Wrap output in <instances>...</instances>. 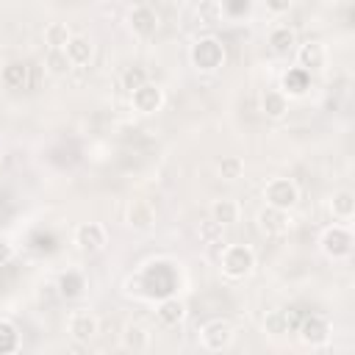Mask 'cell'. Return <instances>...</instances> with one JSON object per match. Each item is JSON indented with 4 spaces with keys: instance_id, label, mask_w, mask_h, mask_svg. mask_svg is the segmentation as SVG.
<instances>
[{
    "instance_id": "obj_1",
    "label": "cell",
    "mask_w": 355,
    "mask_h": 355,
    "mask_svg": "<svg viewBox=\"0 0 355 355\" xmlns=\"http://www.w3.org/2000/svg\"><path fill=\"white\" fill-rule=\"evenodd\" d=\"M219 269L230 280H244L255 269V252L247 244H227L219 255Z\"/></svg>"
},
{
    "instance_id": "obj_2",
    "label": "cell",
    "mask_w": 355,
    "mask_h": 355,
    "mask_svg": "<svg viewBox=\"0 0 355 355\" xmlns=\"http://www.w3.org/2000/svg\"><path fill=\"white\" fill-rule=\"evenodd\" d=\"M189 58H191L197 72H216L225 64V47H222V42L216 36H200L191 44Z\"/></svg>"
},
{
    "instance_id": "obj_3",
    "label": "cell",
    "mask_w": 355,
    "mask_h": 355,
    "mask_svg": "<svg viewBox=\"0 0 355 355\" xmlns=\"http://www.w3.org/2000/svg\"><path fill=\"white\" fill-rule=\"evenodd\" d=\"M263 200L269 208L291 211L300 202V186L291 178H269L263 186Z\"/></svg>"
},
{
    "instance_id": "obj_4",
    "label": "cell",
    "mask_w": 355,
    "mask_h": 355,
    "mask_svg": "<svg viewBox=\"0 0 355 355\" xmlns=\"http://www.w3.org/2000/svg\"><path fill=\"white\" fill-rule=\"evenodd\" d=\"M319 247H322V252L330 261L349 258V252H352V233H349V227H344V225L324 227L322 236H319Z\"/></svg>"
},
{
    "instance_id": "obj_5",
    "label": "cell",
    "mask_w": 355,
    "mask_h": 355,
    "mask_svg": "<svg viewBox=\"0 0 355 355\" xmlns=\"http://www.w3.org/2000/svg\"><path fill=\"white\" fill-rule=\"evenodd\" d=\"M233 324L227 319H208L200 327V347L208 352H222L233 344Z\"/></svg>"
},
{
    "instance_id": "obj_6",
    "label": "cell",
    "mask_w": 355,
    "mask_h": 355,
    "mask_svg": "<svg viewBox=\"0 0 355 355\" xmlns=\"http://www.w3.org/2000/svg\"><path fill=\"white\" fill-rule=\"evenodd\" d=\"M158 25H161V17H158L155 6H150V3H136V6L128 8V28L133 31V36L150 39V36H155Z\"/></svg>"
},
{
    "instance_id": "obj_7",
    "label": "cell",
    "mask_w": 355,
    "mask_h": 355,
    "mask_svg": "<svg viewBox=\"0 0 355 355\" xmlns=\"http://www.w3.org/2000/svg\"><path fill=\"white\" fill-rule=\"evenodd\" d=\"M294 55H297V64H300V69L305 75H316V72H322L327 67V47L319 39H308V42L297 44Z\"/></svg>"
},
{
    "instance_id": "obj_8",
    "label": "cell",
    "mask_w": 355,
    "mask_h": 355,
    "mask_svg": "<svg viewBox=\"0 0 355 355\" xmlns=\"http://www.w3.org/2000/svg\"><path fill=\"white\" fill-rule=\"evenodd\" d=\"M67 333H69L72 341L89 344V341L100 333V319H97V313H92V311H86V308L72 311L69 319H67Z\"/></svg>"
},
{
    "instance_id": "obj_9",
    "label": "cell",
    "mask_w": 355,
    "mask_h": 355,
    "mask_svg": "<svg viewBox=\"0 0 355 355\" xmlns=\"http://www.w3.org/2000/svg\"><path fill=\"white\" fill-rule=\"evenodd\" d=\"M164 103H166V94H164V89L158 86V83H144L141 89H136V92H130V108L136 111V114H144V116H150V114H155V111H161L164 108Z\"/></svg>"
},
{
    "instance_id": "obj_10",
    "label": "cell",
    "mask_w": 355,
    "mask_h": 355,
    "mask_svg": "<svg viewBox=\"0 0 355 355\" xmlns=\"http://www.w3.org/2000/svg\"><path fill=\"white\" fill-rule=\"evenodd\" d=\"M75 244L80 252H100L108 244V230L100 222H80L75 227Z\"/></svg>"
},
{
    "instance_id": "obj_11",
    "label": "cell",
    "mask_w": 355,
    "mask_h": 355,
    "mask_svg": "<svg viewBox=\"0 0 355 355\" xmlns=\"http://www.w3.org/2000/svg\"><path fill=\"white\" fill-rule=\"evenodd\" d=\"M125 222L128 227L139 230V233H147L155 227V208L150 200H130L128 208H125Z\"/></svg>"
},
{
    "instance_id": "obj_12",
    "label": "cell",
    "mask_w": 355,
    "mask_h": 355,
    "mask_svg": "<svg viewBox=\"0 0 355 355\" xmlns=\"http://www.w3.org/2000/svg\"><path fill=\"white\" fill-rule=\"evenodd\" d=\"M255 222H258V230L263 233V236H283V233H288V227H291V216H288V211H277V208H269V205H263L261 211H258V216H255Z\"/></svg>"
},
{
    "instance_id": "obj_13",
    "label": "cell",
    "mask_w": 355,
    "mask_h": 355,
    "mask_svg": "<svg viewBox=\"0 0 355 355\" xmlns=\"http://www.w3.org/2000/svg\"><path fill=\"white\" fill-rule=\"evenodd\" d=\"M67 58L72 67H89L94 61V42L86 33H72V39L64 47Z\"/></svg>"
},
{
    "instance_id": "obj_14",
    "label": "cell",
    "mask_w": 355,
    "mask_h": 355,
    "mask_svg": "<svg viewBox=\"0 0 355 355\" xmlns=\"http://www.w3.org/2000/svg\"><path fill=\"white\" fill-rule=\"evenodd\" d=\"M266 44H269V50L275 55L286 58V55H291L297 50V31L291 25H275L269 31V36H266Z\"/></svg>"
},
{
    "instance_id": "obj_15",
    "label": "cell",
    "mask_w": 355,
    "mask_h": 355,
    "mask_svg": "<svg viewBox=\"0 0 355 355\" xmlns=\"http://www.w3.org/2000/svg\"><path fill=\"white\" fill-rule=\"evenodd\" d=\"M300 341L305 347H324L330 341V324L322 316H308L300 324Z\"/></svg>"
},
{
    "instance_id": "obj_16",
    "label": "cell",
    "mask_w": 355,
    "mask_h": 355,
    "mask_svg": "<svg viewBox=\"0 0 355 355\" xmlns=\"http://www.w3.org/2000/svg\"><path fill=\"white\" fill-rule=\"evenodd\" d=\"M239 216H241V205H239L233 197H219V200H214L211 208H208V219H214L219 227L236 225Z\"/></svg>"
},
{
    "instance_id": "obj_17",
    "label": "cell",
    "mask_w": 355,
    "mask_h": 355,
    "mask_svg": "<svg viewBox=\"0 0 355 355\" xmlns=\"http://www.w3.org/2000/svg\"><path fill=\"white\" fill-rule=\"evenodd\" d=\"M119 344L128 352H141V349L150 347V330L141 322H125L122 333H119Z\"/></svg>"
},
{
    "instance_id": "obj_18",
    "label": "cell",
    "mask_w": 355,
    "mask_h": 355,
    "mask_svg": "<svg viewBox=\"0 0 355 355\" xmlns=\"http://www.w3.org/2000/svg\"><path fill=\"white\" fill-rule=\"evenodd\" d=\"M155 319L164 324V327H178L183 319H186V302L178 300V297H164L155 308Z\"/></svg>"
},
{
    "instance_id": "obj_19",
    "label": "cell",
    "mask_w": 355,
    "mask_h": 355,
    "mask_svg": "<svg viewBox=\"0 0 355 355\" xmlns=\"http://www.w3.org/2000/svg\"><path fill=\"white\" fill-rule=\"evenodd\" d=\"M330 214H333V219L338 222V225H349L352 222V216H355V194L349 191V189H341V191H336L333 197H330Z\"/></svg>"
},
{
    "instance_id": "obj_20",
    "label": "cell",
    "mask_w": 355,
    "mask_h": 355,
    "mask_svg": "<svg viewBox=\"0 0 355 355\" xmlns=\"http://www.w3.org/2000/svg\"><path fill=\"white\" fill-rule=\"evenodd\" d=\"M261 111L269 119H283L288 114V97L280 89H266L261 94Z\"/></svg>"
},
{
    "instance_id": "obj_21",
    "label": "cell",
    "mask_w": 355,
    "mask_h": 355,
    "mask_svg": "<svg viewBox=\"0 0 355 355\" xmlns=\"http://www.w3.org/2000/svg\"><path fill=\"white\" fill-rule=\"evenodd\" d=\"M308 86H311V75H305V72L297 67V69H288V72L283 75L280 92H283L286 97H300V94L308 92Z\"/></svg>"
},
{
    "instance_id": "obj_22",
    "label": "cell",
    "mask_w": 355,
    "mask_h": 355,
    "mask_svg": "<svg viewBox=\"0 0 355 355\" xmlns=\"http://www.w3.org/2000/svg\"><path fill=\"white\" fill-rule=\"evenodd\" d=\"M83 288H86V277L80 272H75V269H67L58 277V294L67 297V300H78L83 294Z\"/></svg>"
},
{
    "instance_id": "obj_23",
    "label": "cell",
    "mask_w": 355,
    "mask_h": 355,
    "mask_svg": "<svg viewBox=\"0 0 355 355\" xmlns=\"http://www.w3.org/2000/svg\"><path fill=\"white\" fill-rule=\"evenodd\" d=\"M69 39H72V31H69L67 22H47L44 25V44H47V50H64Z\"/></svg>"
},
{
    "instance_id": "obj_24",
    "label": "cell",
    "mask_w": 355,
    "mask_h": 355,
    "mask_svg": "<svg viewBox=\"0 0 355 355\" xmlns=\"http://www.w3.org/2000/svg\"><path fill=\"white\" fill-rule=\"evenodd\" d=\"M119 83H122V89L130 94V92L141 89L144 83H150V72H147L144 67H139V64L125 67V69H122V75H119Z\"/></svg>"
},
{
    "instance_id": "obj_25",
    "label": "cell",
    "mask_w": 355,
    "mask_h": 355,
    "mask_svg": "<svg viewBox=\"0 0 355 355\" xmlns=\"http://www.w3.org/2000/svg\"><path fill=\"white\" fill-rule=\"evenodd\" d=\"M216 172H219L222 180L233 183V180H239L244 175V158L241 155H222L219 164H216Z\"/></svg>"
},
{
    "instance_id": "obj_26",
    "label": "cell",
    "mask_w": 355,
    "mask_h": 355,
    "mask_svg": "<svg viewBox=\"0 0 355 355\" xmlns=\"http://www.w3.org/2000/svg\"><path fill=\"white\" fill-rule=\"evenodd\" d=\"M44 69L50 75H55V78H64L72 69V64H69V58H67L64 50H47L44 53Z\"/></svg>"
},
{
    "instance_id": "obj_27",
    "label": "cell",
    "mask_w": 355,
    "mask_h": 355,
    "mask_svg": "<svg viewBox=\"0 0 355 355\" xmlns=\"http://www.w3.org/2000/svg\"><path fill=\"white\" fill-rule=\"evenodd\" d=\"M263 330H266L269 336H283V333H288V313H286L283 308L266 311V316H263Z\"/></svg>"
},
{
    "instance_id": "obj_28",
    "label": "cell",
    "mask_w": 355,
    "mask_h": 355,
    "mask_svg": "<svg viewBox=\"0 0 355 355\" xmlns=\"http://www.w3.org/2000/svg\"><path fill=\"white\" fill-rule=\"evenodd\" d=\"M28 64H19V61H14V64H8L6 69H3V83L8 86V89H25V78H28Z\"/></svg>"
},
{
    "instance_id": "obj_29",
    "label": "cell",
    "mask_w": 355,
    "mask_h": 355,
    "mask_svg": "<svg viewBox=\"0 0 355 355\" xmlns=\"http://www.w3.org/2000/svg\"><path fill=\"white\" fill-rule=\"evenodd\" d=\"M222 230H225V227H219L214 219H202V222L197 225V236H200L202 244H219V241H222Z\"/></svg>"
},
{
    "instance_id": "obj_30",
    "label": "cell",
    "mask_w": 355,
    "mask_h": 355,
    "mask_svg": "<svg viewBox=\"0 0 355 355\" xmlns=\"http://www.w3.org/2000/svg\"><path fill=\"white\" fill-rule=\"evenodd\" d=\"M17 344H19V336H17L14 324H8V322H0V355H6V352H14V349H17Z\"/></svg>"
},
{
    "instance_id": "obj_31",
    "label": "cell",
    "mask_w": 355,
    "mask_h": 355,
    "mask_svg": "<svg viewBox=\"0 0 355 355\" xmlns=\"http://www.w3.org/2000/svg\"><path fill=\"white\" fill-rule=\"evenodd\" d=\"M14 255H17L14 241H11L6 233H0V266H3V263H8V261H14Z\"/></svg>"
},
{
    "instance_id": "obj_32",
    "label": "cell",
    "mask_w": 355,
    "mask_h": 355,
    "mask_svg": "<svg viewBox=\"0 0 355 355\" xmlns=\"http://www.w3.org/2000/svg\"><path fill=\"white\" fill-rule=\"evenodd\" d=\"M266 8H269V11H277V14H280V11H288V8H291V0H280V3H266Z\"/></svg>"
}]
</instances>
